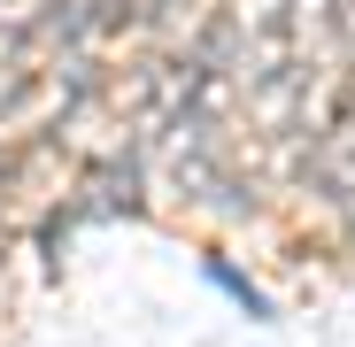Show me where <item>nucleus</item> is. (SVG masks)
<instances>
[{"label":"nucleus","mask_w":355,"mask_h":347,"mask_svg":"<svg viewBox=\"0 0 355 347\" xmlns=\"http://www.w3.org/2000/svg\"><path fill=\"white\" fill-rule=\"evenodd\" d=\"M201 270H209V285H216V294H232V301H240V317L270 324V294H263V285H255V278H248L240 263H224V255H209Z\"/></svg>","instance_id":"1"}]
</instances>
